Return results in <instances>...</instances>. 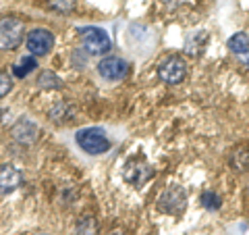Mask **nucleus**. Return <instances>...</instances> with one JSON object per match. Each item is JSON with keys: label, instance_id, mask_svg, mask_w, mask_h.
Listing matches in <instances>:
<instances>
[{"label": "nucleus", "instance_id": "9", "mask_svg": "<svg viewBox=\"0 0 249 235\" xmlns=\"http://www.w3.org/2000/svg\"><path fill=\"white\" fill-rule=\"evenodd\" d=\"M150 177H152V169L142 160H131V162H127V167H124V179L135 185H142Z\"/></svg>", "mask_w": 249, "mask_h": 235}, {"label": "nucleus", "instance_id": "11", "mask_svg": "<svg viewBox=\"0 0 249 235\" xmlns=\"http://www.w3.org/2000/svg\"><path fill=\"white\" fill-rule=\"evenodd\" d=\"M229 50L235 54H247L249 52V36L245 34H235L229 40Z\"/></svg>", "mask_w": 249, "mask_h": 235}, {"label": "nucleus", "instance_id": "10", "mask_svg": "<svg viewBox=\"0 0 249 235\" xmlns=\"http://www.w3.org/2000/svg\"><path fill=\"white\" fill-rule=\"evenodd\" d=\"M34 69H37V60L34 57H21L19 62H15L13 65V73L17 77H25L29 75Z\"/></svg>", "mask_w": 249, "mask_h": 235}, {"label": "nucleus", "instance_id": "8", "mask_svg": "<svg viewBox=\"0 0 249 235\" xmlns=\"http://www.w3.org/2000/svg\"><path fill=\"white\" fill-rule=\"evenodd\" d=\"M160 208L164 213L178 215L185 208V194L181 187H170V190L160 198Z\"/></svg>", "mask_w": 249, "mask_h": 235}, {"label": "nucleus", "instance_id": "4", "mask_svg": "<svg viewBox=\"0 0 249 235\" xmlns=\"http://www.w3.org/2000/svg\"><path fill=\"white\" fill-rule=\"evenodd\" d=\"M52 46H54V34L50 29L37 27L27 36V48L31 54H36V57L48 54L52 50Z\"/></svg>", "mask_w": 249, "mask_h": 235}, {"label": "nucleus", "instance_id": "6", "mask_svg": "<svg viewBox=\"0 0 249 235\" xmlns=\"http://www.w3.org/2000/svg\"><path fill=\"white\" fill-rule=\"evenodd\" d=\"M127 62L119 57H106L100 60L98 65V71L100 75L104 77V79H110V81H116V79H123L124 75H127Z\"/></svg>", "mask_w": 249, "mask_h": 235}, {"label": "nucleus", "instance_id": "5", "mask_svg": "<svg viewBox=\"0 0 249 235\" xmlns=\"http://www.w3.org/2000/svg\"><path fill=\"white\" fill-rule=\"evenodd\" d=\"M158 75H160V79L166 81V83H178V81H183L185 75H187V65H185V60L178 59V57H168V59L160 65Z\"/></svg>", "mask_w": 249, "mask_h": 235}, {"label": "nucleus", "instance_id": "15", "mask_svg": "<svg viewBox=\"0 0 249 235\" xmlns=\"http://www.w3.org/2000/svg\"><path fill=\"white\" fill-rule=\"evenodd\" d=\"M11 90H13V79L9 77V73L0 71V98H4Z\"/></svg>", "mask_w": 249, "mask_h": 235}, {"label": "nucleus", "instance_id": "2", "mask_svg": "<svg viewBox=\"0 0 249 235\" xmlns=\"http://www.w3.org/2000/svg\"><path fill=\"white\" fill-rule=\"evenodd\" d=\"M77 144H79L88 154H102L110 148V142H108L106 133L100 127L81 129L77 133Z\"/></svg>", "mask_w": 249, "mask_h": 235}, {"label": "nucleus", "instance_id": "14", "mask_svg": "<svg viewBox=\"0 0 249 235\" xmlns=\"http://www.w3.org/2000/svg\"><path fill=\"white\" fill-rule=\"evenodd\" d=\"M201 204L210 210H218L220 208V198H218L216 194H204L201 196Z\"/></svg>", "mask_w": 249, "mask_h": 235}, {"label": "nucleus", "instance_id": "1", "mask_svg": "<svg viewBox=\"0 0 249 235\" xmlns=\"http://www.w3.org/2000/svg\"><path fill=\"white\" fill-rule=\"evenodd\" d=\"M25 38V23L17 17L0 19V50H15Z\"/></svg>", "mask_w": 249, "mask_h": 235}, {"label": "nucleus", "instance_id": "7", "mask_svg": "<svg viewBox=\"0 0 249 235\" xmlns=\"http://www.w3.org/2000/svg\"><path fill=\"white\" fill-rule=\"evenodd\" d=\"M21 181H23V173L17 167H13V164H2L0 167V194L6 196L15 192L21 185Z\"/></svg>", "mask_w": 249, "mask_h": 235}, {"label": "nucleus", "instance_id": "12", "mask_svg": "<svg viewBox=\"0 0 249 235\" xmlns=\"http://www.w3.org/2000/svg\"><path fill=\"white\" fill-rule=\"evenodd\" d=\"M77 231L79 235H98V223L93 216H81L79 223H77Z\"/></svg>", "mask_w": 249, "mask_h": 235}, {"label": "nucleus", "instance_id": "16", "mask_svg": "<svg viewBox=\"0 0 249 235\" xmlns=\"http://www.w3.org/2000/svg\"><path fill=\"white\" fill-rule=\"evenodd\" d=\"M50 6L52 9H56V11L67 13V11H71L75 6V0H50Z\"/></svg>", "mask_w": 249, "mask_h": 235}, {"label": "nucleus", "instance_id": "3", "mask_svg": "<svg viewBox=\"0 0 249 235\" xmlns=\"http://www.w3.org/2000/svg\"><path fill=\"white\" fill-rule=\"evenodd\" d=\"M81 34H83V46L89 54L100 57V54L110 52V38H108L104 29L89 27V29H81Z\"/></svg>", "mask_w": 249, "mask_h": 235}, {"label": "nucleus", "instance_id": "13", "mask_svg": "<svg viewBox=\"0 0 249 235\" xmlns=\"http://www.w3.org/2000/svg\"><path fill=\"white\" fill-rule=\"evenodd\" d=\"M37 83H40V88H46V90H54V88H60L62 81L58 75H54L52 71H44L40 75V79H37Z\"/></svg>", "mask_w": 249, "mask_h": 235}]
</instances>
